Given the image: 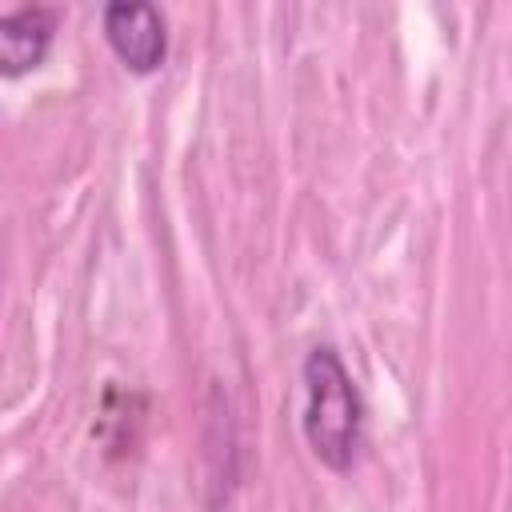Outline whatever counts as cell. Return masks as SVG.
<instances>
[{
	"mask_svg": "<svg viewBox=\"0 0 512 512\" xmlns=\"http://www.w3.org/2000/svg\"><path fill=\"white\" fill-rule=\"evenodd\" d=\"M304 440L312 456L332 468L348 472L360 452L364 432V404L356 392V380L344 364V356L332 344H316L304 356V416H300Z\"/></svg>",
	"mask_w": 512,
	"mask_h": 512,
	"instance_id": "cell-1",
	"label": "cell"
},
{
	"mask_svg": "<svg viewBox=\"0 0 512 512\" xmlns=\"http://www.w3.org/2000/svg\"><path fill=\"white\" fill-rule=\"evenodd\" d=\"M56 32V12L44 4H20L0 16V68L4 76H20L48 56Z\"/></svg>",
	"mask_w": 512,
	"mask_h": 512,
	"instance_id": "cell-3",
	"label": "cell"
},
{
	"mask_svg": "<svg viewBox=\"0 0 512 512\" xmlns=\"http://www.w3.org/2000/svg\"><path fill=\"white\" fill-rule=\"evenodd\" d=\"M100 24H104V40L124 60V68L144 76V72H156L164 64L168 32H164V16H160L156 4H148V0H112V4H104Z\"/></svg>",
	"mask_w": 512,
	"mask_h": 512,
	"instance_id": "cell-2",
	"label": "cell"
}]
</instances>
